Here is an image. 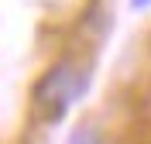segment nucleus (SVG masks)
I'll list each match as a JSON object with an SVG mask.
<instances>
[{"instance_id": "nucleus-1", "label": "nucleus", "mask_w": 151, "mask_h": 144, "mask_svg": "<svg viewBox=\"0 0 151 144\" xmlns=\"http://www.w3.org/2000/svg\"><path fill=\"white\" fill-rule=\"evenodd\" d=\"M86 82H89V72H86L79 62L72 58H58L41 72V79L31 89V103L41 113V120L55 124L69 113V106L86 93Z\"/></svg>"}, {"instance_id": "nucleus-2", "label": "nucleus", "mask_w": 151, "mask_h": 144, "mask_svg": "<svg viewBox=\"0 0 151 144\" xmlns=\"http://www.w3.org/2000/svg\"><path fill=\"white\" fill-rule=\"evenodd\" d=\"M65 144H106V141H103V130L96 124H79V127H72Z\"/></svg>"}, {"instance_id": "nucleus-3", "label": "nucleus", "mask_w": 151, "mask_h": 144, "mask_svg": "<svg viewBox=\"0 0 151 144\" xmlns=\"http://www.w3.org/2000/svg\"><path fill=\"white\" fill-rule=\"evenodd\" d=\"M148 4H151V0H131V7H134V10H144Z\"/></svg>"}]
</instances>
